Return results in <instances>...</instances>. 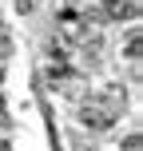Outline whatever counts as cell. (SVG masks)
<instances>
[{
    "mask_svg": "<svg viewBox=\"0 0 143 151\" xmlns=\"http://www.w3.org/2000/svg\"><path fill=\"white\" fill-rule=\"evenodd\" d=\"M99 20H135L139 16V0H99Z\"/></svg>",
    "mask_w": 143,
    "mask_h": 151,
    "instance_id": "1",
    "label": "cell"
},
{
    "mask_svg": "<svg viewBox=\"0 0 143 151\" xmlns=\"http://www.w3.org/2000/svg\"><path fill=\"white\" fill-rule=\"evenodd\" d=\"M123 56H127V60H131V64H135V60H139V32H135V28H131V32H127V44H123Z\"/></svg>",
    "mask_w": 143,
    "mask_h": 151,
    "instance_id": "2",
    "label": "cell"
},
{
    "mask_svg": "<svg viewBox=\"0 0 143 151\" xmlns=\"http://www.w3.org/2000/svg\"><path fill=\"white\" fill-rule=\"evenodd\" d=\"M12 52V36H8V24H0V60Z\"/></svg>",
    "mask_w": 143,
    "mask_h": 151,
    "instance_id": "3",
    "label": "cell"
},
{
    "mask_svg": "<svg viewBox=\"0 0 143 151\" xmlns=\"http://www.w3.org/2000/svg\"><path fill=\"white\" fill-rule=\"evenodd\" d=\"M123 151H143V143H139V131H131V135H123V143H119Z\"/></svg>",
    "mask_w": 143,
    "mask_h": 151,
    "instance_id": "4",
    "label": "cell"
},
{
    "mask_svg": "<svg viewBox=\"0 0 143 151\" xmlns=\"http://www.w3.org/2000/svg\"><path fill=\"white\" fill-rule=\"evenodd\" d=\"M0 127H8V111H4V96H0Z\"/></svg>",
    "mask_w": 143,
    "mask_h": 151,
    "instance_id": "5",
    "label": "cell"
},
{
    "mask_svg": "<svg viewBox=\"0 0 143 151\" xmlns=\"http://www.w3.org/2000/svg\"><path fill=\"white\" fill-rule=\"evenodd\" d=\"M32 4H36V0H32Z\"/></svg>",
    "mask_w": 143,
    "mask_h": 151,
    "instance_id": "6",
    "label": "cell"
}]
</instances>
